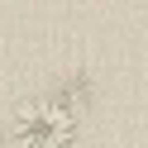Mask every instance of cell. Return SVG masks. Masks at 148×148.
I'll return each mask as SVG.
<instances>
[{
	"instance_id": "obj_1",
	"label": "cell",
	"mask_w": 148,
	"mask_h": 148,
	"mask_svg": "<svg viewBox=\"0 0 148 148\" xmlns=\"http://www.w3.org/2000/svg\"><path fill=\"white\" fill-rule=\"evenodd\" d=\"M81 134V110L62 91L29 96L10 115V143L14 148H77Z\"/></svg>"
}]
</instances>
